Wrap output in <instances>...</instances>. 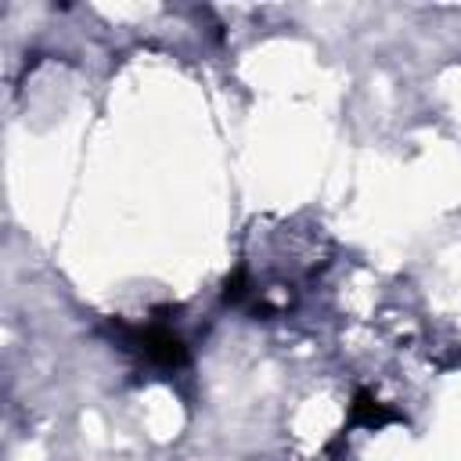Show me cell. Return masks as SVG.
<instances>
[{
    "label": "cell",
    "instance_id": "6da1fadb",
    "mask_svg": "<svg viewBox=\"0 0 461 461\" xmlns=\"http://www.w3.org/2000/svg\"><path fill=\"white\" fill-rule=\"evenodd\" d=\"M324 263L328 241L317 227L281 223L274 230H256L227 281V299L256 317H285Z\"/></svg>",
    "mask_w": 461,
    "mask_h": 461
},
{
    "label": "cell",
    "instance_id": "7a4b0ae2",
    "mask_svg": "<svg viewBox=\"0 0 461 461\" xmlns=\"http://www.w3.org/2000/svg\"><path fill=\"white\" fill-rule=\"evenodd\" d=\"M119 349L148 375H173L187 364V342L169 317L148 313L137 321H115Z\"/></svg>",
    "mask_w": 461,
    "mask_h": 461
}]
</instances>
